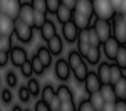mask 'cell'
Returning <instances> with one entry per match:
<instances>
[{"instance_id":"obj_1","label":"cell","mask_w":126,"mask_h":111,"mask_svg":"<svg viewBox=\"0 0 126 111\" xmlns=\"http://www.w3.org/2000/svg\"><path fill=\"white\" fill-rule=\"evenodd\" d=\"M111 35L119 44H126V17L125 14L115 13L111 18Z\"/></svg>"},{"instance_id":"obj_2","label":"cell","mask_w":126,"mask_h":111,"mask_svg":"<svg viewBox=\"0 0 126 111\" xmlns=\"http://www.w3.org/2000/svg\"><path fill=\"white\" fill-rule=\"evenodd\" d=\"M93 4V15L96 18L111 21V18L115 15V10L111 6L110 0H92Z\"/></svg>"},{"instance_id":"obj_3","label":"cell","mask_w":126,"mask_h":111,"mask_svg":"<svg viewBox=\"0 0 126 111\" xmlns=\"http://www.w3.org/2000/svg\"><path fill=\"white\" fill-rule=\"evenodd\" d=\"M14 32L17 35V37H18V40L22 42V43H29L32 40V36H33V28L26 25L25 22H22L18 18L15 19Z\"/></svg>"},{"instance_id":"obj_4","label":"cell","mask_w":126,"mask_h":111,"mask_svg":"<svg viewBox=\"0 0 126 111\" xmlns=\"http://www.w3.org/2000/svg\"><path fill=\"white\" fill-rule=\"evenodd\" d=\"M93 28L96 31L97 36L100 39L101 43L110 39L112 36L111 35V24L110 21H105V19H100V18H96L94 19V24H93Z\"/></svg>"},{"instance_id":"obj_5","label":"cell","mask_w":126,"mask_h":111,"mask_svg":"<svg viewBox=\"0 0 126 111\" xmlns=\"http://www.w3.org/2000/svg\"><path fill=\"white\" fill-rule=\"evenodd\" d=\"M8 53H10L8 57H10V60H11V63L14 67H21L26 60H28L26 52L22 47H18V46H17V47H11V50Z\"/></svg>"},{"instance_id":"obj_6","label":"cell","mask_w":126,"mask_h":111,"mask_svg":"<svg viewBox=\"0 0 126 111\" xmlns=\"http://www.w3.org/2000/svg\"><path fill=\"white\" fill-rule=\"evenodd\" d=\"M83 82H85L86 92L89 93V94L93 92H98V89H100V86H101V82H100V79H98V76H97V74L93 72V71H89V72H87V75H86Z\"/></svg>"},{"instance_id":"obj_7","label":"cell","mask_w":126,"mask_h":111,"mask_svg":"<svg viewBox=\"0 0 126 111\" xmlns=\"http://www.w3.org/2000/svg\"><path fill=\"white\" fill-rule=\"evenodd\" d=\"M14 26H15L14 19H11L4 13H0V35L11 36L14 33Z\"/></svg>"},{"instance_id":"obj_8","label":"cell","mask_w":126,"mask_h":111,"mask_svg":"<svg viewBox=\"0 0 126 111\" xmlns=\"http://www.w3.org/2000/svg\"><path fill=\"white\" fill-rule=\"evenodd\" d=\"M103 44V49H104V54H105V57H107L108 60H111V61H114L115 60V56H116V53H118V49L121 44L118 43V42L115 40L114 37H110V39H107V40L104 42Z\"/></svg>"},{"instance_id":"obj_9","label":"cell","mask_w":126,"mask_h":111,"mask_svg":"<svg viewBox=\"0 0 126 111\" xmlns=\"http://www.w3.org/2000/svg\"><path fill=\"white\" fill-rule=\"evenodd\" d=\"M78 32H79V29L75 26L72 19L63 24V35H64V37H65V40H67L68 43H74V42L78 39Z\"/></svg>"},{"instance_id":"obj_10","label":"cell","mask_w":126,"mask_h":111,"mask_svg":"<svg viewBox=\"0 0 126 111\" xmlns=\"http://www.w3.org/2000/svg\"><path fill=\"white\" fill-rule=\"evenodd\" d=\"M18 19H21L22 22H25L26 25L29 26L33 25V8L31 7L29 3H21Z\"/></svg>"},{"instance_id":"obj_11","label":"cell","mask_w":126,"mask_h":111,"mask_svg":"<svg viewBox=\"0 0 126 111\" xmlns=\"http://www.w3.org/2000/svg\"><path fill=\"white\" fill-rule=\"evenodd\" d=\"M54 70H56V75L60 81H67L71 75V68H69V65H68L67 60H64V58L57 60Z\"/></svg>"},{"instance_id":"obj_12","label":"cell","mask_w":126,"mask_h":111,"mask_svg":"<svg viewBox=\"0 0 126 111\" xmlns=\"http://www.w3.org/2000/svg\"><path fill=\"white\" fill-rule=\"evenodd\" d=\"M74 11L79 13V14H83L86 17H90L93 18V4L92 0H76L75 3Z\"/></svg>"},{"instance_id":"obj_13","label":"cell","mask_w":126,"mask_h":111,"mask_svg":"<svg viewBox=\"0 0 126 111\" xmlns=\"http://www.w3.org/2000/svg\"><path fill=\"white\" fill-rule=\"evenodd\" d=\"M101 97L105 103H115L116 101V96H115V92H114V88L112 85L110 83H101L100 89H98Z\"/></svg>"},{"instance_id":"obj_14","label":"cell","mask_w":126,"mask_h":111,"mask_svg":"<svg viewBox=\"0 0 126 111\" xmlns=\"http://www.w3.org/2000/svg\"><path fill=\"white\" fill-rule=\"evenodd\" d=\"M90 21H92L90 17H86V15H83V14H79V13H76V11L72 13V22L75 24V26H76L79 31L89 28Z\"/></svg>"},{"instance_id":"obj_15","label":"cell","mask_w":126,"mask_h":111,"mask_svg":"<svg viewBox=\"0 0 126 111\" xmlns=\"http://www.w3.org/2000/svg\"><path fill=\"white\" fill-rule=\"evenodd\" d=\"M47 49L51 54H54V56L60 54V53L63 52V39L56 33L51 39L47 40Z\"/></svg>"},{"instance_id":"obj_16","label":"cell","mask_w":126,"mask_h":111,"mask_svg":"<svg viewBox=\"0 0 126 111\" xmlns=\"http://www.w3.org/2000/svg\"><path fill=\"white\" fill-rule=\"evenodd\" d=\"M40 33H42V37H43L46 42H47L48 39H51V37L57 33L54 22H51L50 19H46L45 24L40 26Z\"/></svg>"},{"instance_id":"obj_17","label":"cell","mask_w":126,"mask_h":111,"mask_svg":"<svg viewBox=\"0 0 126 111\" xmlns=\"http://www.w3.org/2000/svg\"><path fill=\"white\" fill-rule=\"evenodd\" d=\"M19 8H21V0H8L7 3V8H6V13L11 19H17L19 14Z\"/></svg>"},{"instance_id":"obj_18","label":"cell","mask_w":126,"mask_h":111,"mask_svg":"<svg viewBox=\"0 0 126 111\" xmlns=\"http://www.w3.org/2000/svg\"><path fill=\"white\" fill-rule=\"evenodd\" d=\"M115 92V96L116 100H126V78L122 76L119 81H116L112 85Z\"/></svg>"},{"instance_id":"obj_19","label":"cell","mask_w":126,"mask_h":111,"mask_svg":"<svg viewBox=\"0 0 126 111\" xmlns=\"http://www.w3.org/2000/svg\"><path fill=\"white\" fill-rule=\"evenodd\" d=\"M56 96L57 99L63 103V101H74V94L69 90V88L65 85H60L56 90Z\"/></svg>"},{"instance_id":"obj_20","label":"cell","mask_w":126,"mask_h":111,"mask_svg":"<svg viewBox=\"0 0 126 111\" xmlns=\"http://www.w3.org/2000/svg\"><path fill=\"white\" fill-rule=\"evenodd\" d=\"M72 13H74V11L69 10L68 7H65L64 4H60L58 8H57V11H56L57 19H58L61 24L68 22V21H71V19H72Z\"/></svg>"},{"instance_id":"obj_21","label":"cell","mask_w":126,"mask_h":111,"mask_svg":"<svg viewBox=\"0 0 126 111\" xmlns=\"http://www.w3.org/2000/svg\"><path fill=\"white\" fill-rule=\"evenodd\" d=\"M36 56H37V58L42 61V64H43L45 68H48V67H50V64H51V53L48 52L47 47H45V46L39 47Z\"/></svg>"},{"instance_id":"obj_22","label":"cell","mask_w":126,"mask_h":111,"mask_svg":"<svg viewBox=\"0 0 126 111\" xmlns=\"http://www.w3.org/2000/svg\"><path fill=\"white\" fill-rule=\"evenodd\" d=\"M97 76H98L101 83H110V64L105 63V61L100 63Z\"/></svg>"},{"instance_id":"obj_23","label":"cell","mask_w":126,"mask_h":111,"mask_svg":"<svg viewBox=\"0 0 126 111\" xmlns=\"http://www.w3.org/2000/svg\"><path fill=\"white\" fill-rule=\"evenodd\" d=\"M100 47H94V46H90L89 50H87V53H86L85 58L87 60V63L92 64V65H94V64H97L98 61H100Z\"/></svg>"},{"instance_id":"obj_24","label":"cell","mask_w":126,"mask_h":111,"mask_svg":"<svg viewBox=\"0 0 126 111\" xmlns=\"http://www.w3.org/2000/svg\"><path fill=\"white\" fill-rule=\"evenodd\" d=\"M90 101V104L93 106V108L96 111H101V108H103V106H104V101L103 100V97H101V94H100V92H93V93H90L89 94V99H87Z\"/></svg>"},{"instance_id":"obj_25","label":"cell","mask_w":126,"mask_h":111,"mask_svg":"<svg viewBox=\"0 0 126 111\" xmlns=\"http://www.w3.org/2000/svg\"><path fill=\"white\" fill-rule=\"evenodd\" d=\"M115 64L121 68V70H126V47L123 44H121L118 49V53L115 56Z\"/></svg>"},{"instance_id":"obj_26","label":"cell","mask_w":126,"mask_h":111,"mask_svg":"<svg viewBox=\"0 0 126 111\" xmlns=\"http://www.w3.org/2000/svg\"><path fill=\"white\" fill-rule=\"evenodd\" d=\"M123 76V70H121L116 64H110V85H114Z\"/></svg>"},{"instance_id":"obj_27","label":"cell","mask_w":126,"mask_h":111,"mask_svg":"<svg viewBox=\"0 0 126 111\" xmlns=\"http://www.w3.org/2000/svg\"><path fill=\"white\" fill-rule=\"evenodd\" d=\"M83 61V57H82L80 54H79L76 50H72V52H69V54H68V60H67V63L68 65H69L71 71L75 70L76 67L79 65V64Z\"/></svg>"},{"instance_id":"obj_28","label":"cell","mask_w":126,"mask_h":111,"mask_svg":"<svg viewBox=\"0 0 126 111\" xmlns=\"http://www.w3.org/2000/svg\"><path fill=\"white\" fill-rule=\"evenodd\" d=\"M72 72H74V76L76 78V81L83 82L85 78H86V75H87V72H89V70H87V65H86L85 61H82L75 70H72Z\"/></svg>"},{"instance_id":"obj_29","label":"cell","mask_w":126,"mask_h":111,"mask_svg":"<svg viewBox=\"0 0 126 111\" xmlns=\"http://www.w3.org/2000/svg\"><path fill=\"white\" fill-rule=\"evenodd\" d=\"M13 47V42H11V36L7 35H0V52H6L8 53Z\"/></svg>"},{"instance_id":"obj_30","label":"cell","mask_w":126,"mask_h":111,"mask_svg":"<svg viewBox=\"0 0 126 111\" xmlns=\"http://www.w3.org/2000/svg\"><path fill=\"white\" fill-rule=\"evenodd\" d=\"M31 65H32V71H33L36 75H42L46 70L45 67H43V64H42V61L37 58L36 54H35L33 57H32V60H31Z\"/></svg>"},{"instance_id":"obj_31","label":"cell","mask_w":126,"mask_h":111,"mask_svg":"<svg viewBox=\"0 0 126 111\" xmlns=\"http://www.w3.org/2000/svg\"><path fill=\"white\" fill-rule=\"evenodd\" d=\"M46 21V14L45 13H39V11H33V29H40V26L45 24Z\"/></svg>"},{"instance_id":"obj_32","label":"cell","mask_w":126,"mask_h":111,"mask_svg":"<svg viewBox=\"0 0 126 111\" xmlns=\"http://www.w3.org/2000/svg\"><path fill=\"white\" fill-rule=\"evenodd\" d=\"M87 33H89V44L90 46H94V47H100V39H98V36H97L96 31H94V28L93 26H89L87 28Z\"/></svg>"},{"instance_id":"obj_33","label":"cell","mask_w":126,"mask_h":111,"mask_svg":"<svg viewBox=\"0 0 126 111\" xmlns=\"http://www.w3.org/2000/svg\"><path fill=\"white\" fill-rule=\"evenodd\" d=\"M54 97H56V90L51 88V85L45 86L43 92H42V100H43V101H46V103H48V101H50V100H53Z\"/></svg>"},{"instance_id":"obj_34","label":"cell","mask_w":126,"mask_h":111,"mask_svg":"<svg viewBox=\"0 0 126 111\" xmlns=\"http://www.w3.org/2000/svg\"><path fill=\"white\" fill-rule=\"evenodd\" d=\"M31 7L33 8V11H39V13H47V7H46V0H31Z\"/></svg>"},{"instance_id":"obj_35","label":"cell","mask_w":126,"mask_h":111,"mask_svg":"<svg viewBox=\"0 0 126 111\" xmlns=\"http://www.w3.org/2000/svg\"><path fill=\"white\" fill-rule=\"evenodd\" d=\"M26 89L29 90V93L32 94V96H36L37 97V96H39V93H40V86H39V82H37L36 79H29Z\"/></svg>"},{"instance_id":"obj_36","label":"cell","mask_w":126,"mask_h":111,"mask_svg":"<svg viewBox=\"0 0 126 111\" xmlns=\"http://www.w3.org/2000/svg\"><path fill=\"white\" fill-rule=\"evenodd\" d=\"M110 1H111V6L114 7L115 13L125 14V3H126V0H110Z\"/></svg>"},{"instance_id":"obj_37","label":"cell","mask_w":126,"mask_h":111,"mask_svg":"<svg viewBox=\"0 0 126 111\" xmlns=\"http://www.w3.org/2000/svg\"><path fill=\"white\" fill-rule=\"evenodd\" d=\"M60 0H46V7H47V13L50 14H56L57 8L60 6Z\"/></svg>"},{"instance_id":"obj_38","label":"cell","mask_w":126,"mask_h":111,"mask_svg":"<svg viewBox=\"0 0 126 111\" xmlns=\"http://www.w3.org/2000/svg\"><path fill=\"white\" fill-rule=\"evenodd\" d=\"M19 68H21V72H22V75H24L25 78H29L31 75L33 74V71H32V65H31V61H29V60H26L25 63L19 67Z\"/></svg>"},{"instance_id":"obj_39","label":"cell","mask_w":126,"mask_h":111,"mask_svg":"<svg viewBox=\"0 0 126 111\" xmlns=\"http://www.w3.org/2000/svg\"><path fill=\"white\" fill-rule=\"evenodd\" d=\"M18 96H19V99H21V101H24V103H28V101H29L31 93H29V90L26 89V86H21V88H19Z\"/></svg>"},{"instance_id":"obj_40","label":"cell","mask_w":126,"mask_h":111,"mask_svg":"<svg viewBox=\"0 0 126 111\" xmlns=\"http://www.w3.org/2000/svg\"><path fill=\"white\" fill-rule=\"evenodd\" d=\"M76 111H96L94 108H93V106L90 104V101L87 99H85V100H82L80 103H79V106H78V110Z\"/></svg>"},{"instance_id":"obj_41","label":"cell","mask_w":126,"mask_h":111,"mask_svg":"<svg viewBox=\"0 0 126 111\" xmlns=\"http://www.w3.org/2000/svg\"><path fill=\"white\" fill-rule=\"evenodd\" d=\"M76 107H75L74 101H63L60 104V110L58 111H75Z\"/></svg>"},{"instance_id":"obj_42","label":"cell","mask_w":126,"mask_h":111,"mask_svg":"<svg viewBox=\"0 0 126 111\" xmlns=\"http://www.w3.org/2000/svg\"><path fill=\"white\" fill-rule=\"evenodd\" d=\"M90 44L86 43V42H79L78 40V53L82 56V57H85L86 53H87V50H89Z\"/></svg>"},{"instance_id":"obj_43","label":"cell","mask_w":126,"mask_h":111,"mask_svg":"<svg viewBox=\"0 0 126 111\" xmlns=\"http://www.w3.org/2000/svg\"><path fill=\"white\" fill-rule=\"evenodd\" d=\"M47 104H48V108H50V111H58V110H60V104H61V101H60V100L57 99V96H56L53 100H50Z\"/></svg>"},{"instance_id":"obj_44","label":"cell","mask_w":126,"mask_h":111,"mask_svg":"<svg viewBox=\"0 0 126 111\" xmlns=\"http://www.w3.org/2000/svg\"><path fill=\"white\" fill-rule=\"evenodd\" d=\"M17 82H18L17 75H15L14 72H8L7 74V85L10 86V88H14V86L17 85Z\"/></svg>"},{"instance_id":"obj_45","label":"cell","mask_w":126,"mask_h":111,"mask_svg":"<svg viewBox=\"0 0 126 111\" xmlns=\"http://www.w3.org/2000/svg\"><path fill=\"white\" fill-rule=\"evenodd\" d=\"M35 111H50L48 108V104L43 100H39L36 104H35Z\"/></svg>"},{"instance_id":"obj_46","label":"cell","mask_w":126,"mask_h":111,"mask_svg":"<svg viewBox=\"0 0 126 111\" xmlns=\"http://www.w3.org/2000/svg\"><path fill=\"white\" fill-rule=\"evenodd\" d=\"M1 99H3V103L8 104L10 101H11V99H13V94H11V92H10L8 89H4L3 92H1Z\"/></svg>"},{"instance_id":"obj_47","label":"cell","mask_w":126,"mask_h":111,"mask_svg":"<svg viewBox=\"0 0 126 111\" xmlns=\"http://www.w3.org/2000/svg\"><path fill=\"white\" fill-rule=\"evenodd\" d=\"M114 111H126L125 100H116L114 104Z\"/></svg>"},{"instance_id":"obj_48","label":"cell","mask_w":126,"mask_h":111,"mask_svg":"<svg viewBox=\"0 0 126 111\" xmlns=\"http://www.w3.org/2000/svg\"><path fill=\"white\" fill-rule=\"evenodd\" d=\"M60 3L64 4L65 7H68L69 10L74 11V7H75V3H76V0H60Z\"/></svg>"},{"instance_id":"obj_49","label":"cell","mask_w":126,"mask_h":111,"mask_svg":"<svg viewBox=\"0 0 126 111\" xmlns=\"http://www.w3.org/2000/svg\"><path fill=\"white\" fill-rule=\"evenodd\" d=\"M8 61V53L0 52V67H4Z\"/></svg>"},{"instance_id":"obj_50","label":"cell","mask_w":126,"mask_h":111,"mask_svg":"<svg viewBox=\"0 0 126 111\" xmlns=\"http://www.w3.org/2000/svg\"><path fill=\"white\" fill-rule=\"evenodd\" d=\"M114 104L115 103H104L101 111H114Z\"/></svg>"},{"instance_id":"obj_51","label":"cell","mask_w":126,"mask_h":111,"mask_svg":"<svg viewBox=\"0 0 126 111\" xmlns=\"http://www.w3.org/2000/svg\"><path fill=\"white\" fill-rule=\"evenodd\" d=\"M8 0H0V13H6Z\"/></svg>"},{"instance_id":"obj_52","label":"cell","mask_w":126,"mask_h":111,"mask_svg":"<svg viewBox=\"0 0 126 111\" xmlns=\"http://www.w3.org/2000/svg\"><path fill=\"white\" fill-rule=\"evenodd\" d=\"M11 111H22V110H21V107H19V106H14Z\"/></svg>"},{"instance_id":"obj_53","label":"cell","mask_w":126,"mask_h":111,"mask_svg":"<svg viewBox=\"0 0 126 111\" xmlns=\"http://www.w3.org/2000/svg\"><path fill=\"white\" fill-rule=\"evenodd\" d=\"M25 111H29V110H25Z\"/></svg>"},{"instance_id":"obj_54","label":"cell","mask_w":126,"mask_h":111,"mask_svg":"<svg viewBox=\"0 0 126 111\" xmlns=\"http://www.w3.org/2000/svg\"><path fill=\"white\" fill-rule=\"evenodd\" d=\"M75 111H76V110H75Z\"/></svg>"}]
</instances>
